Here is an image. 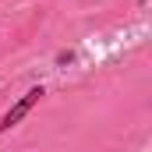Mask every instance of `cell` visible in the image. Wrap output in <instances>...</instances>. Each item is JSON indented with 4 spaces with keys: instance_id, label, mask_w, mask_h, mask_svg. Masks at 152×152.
<instances>
[{
    "instance_id": "cell-1",
    "label": "cell",
    "mask_w": 152,
    "mask_h": 152,
    "mask_svg": "<svg viewBox=\"0 0 152 152\" xmlns=\"http://www.w3.org/2000/svg\"><path fill=\"white\" fill-rule=\"evenodd\" d=\"M42 96H46V88H42V85H32V88H28V92H25V96H21L7 113L0 117V134H7L11 127H18V124H21V120L39 106V99H42Z\"/></svg>"
}]
</instances>
